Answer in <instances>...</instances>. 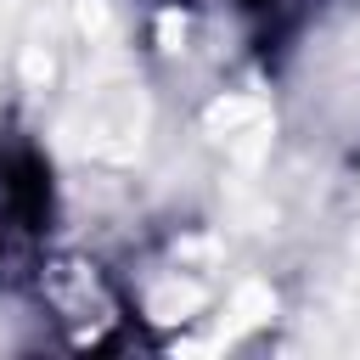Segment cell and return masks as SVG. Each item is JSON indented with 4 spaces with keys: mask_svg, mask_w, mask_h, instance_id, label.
<instances>
[{
    "mask_svg": "<svg viewBox=\"0 0 360 360\" xmlns=\"http://www.w3.org/2000/svg\"><path fill=\"white\" fill-rule=\"evenodd\" d=\"M45 174L34 158H0V281H28L45 242Z\"/></svg>",
    "mask_w": 360,
    "mask_h": 360,
    "instance_id": "6da1fadb",
    "label": "cell"
}]
</instances>
